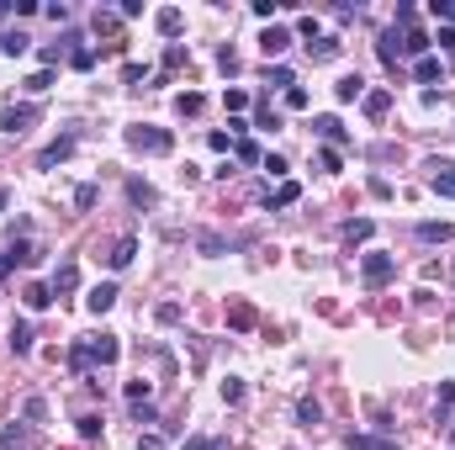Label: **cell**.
Instances as JSON below:
<instances>
[{"label": "cell", "instance_id": "1", "mask_svg": "<svg viewBox=\"0 0 455 450\" xmlns=\"http://www.w3.org/2000/svg\"><path fill=\"white\" fill-rule=\"evenodd\" d=\"M392 275H397V260L382 254V249H371V254L360 260V281H365V286H386Z\"/></svg>", "mask_w": 455, "mask_h": 450}, {"label": "cell", "instance_id": "2", "mask_svg": "<svg viewBox=\"0 0 455 450\" xmlns=\"http://www.w3.org/2000/svg\"><path fill=\"white\" fill-rule=\"evenodd\" d=\"M169 132L164 128H127V149H138V154H169Z\"/></svg>", "mask_w": 455, "mask_h": 450}, {"label": "cell", "instance_id": "3", "mask_svg": "<svg viewBox=\"0 0 455 450\" xmlns=\"http://www.w3.org/2000/svg\"><path fill=\"white\" fill-rule=\"evenodd\" d=\"M429 191L455 202V165H450V159H429Z\"/></svg>", "mask_w": 455, "mask_h": 450}, {"label": "cell", "instance_id": "4", "mask_svg": "<svg viewBox=\"0 0 455 450\" xmlns=\"http://www.w3.org/2000/svg\"><path fill=\"white\" fill-rule=\"evenodd\" d=\"M90 360L96 366H117V355H122V344H117V334H90Z\"/></svg>", "mask_w": 455, "mask_h": 450}, {"label": "cell", "instance_id": "5", "mask_svg": "<svg viewBox=\"0 0 455 450\" xmlns=\"http://www.w3.org/2000/svg\"><path fill=\"white\" fill-rule=\"evenodd\" d=\"M37 122V107H6L0 111V132H27Z\"/></svg>", "mask_w": 455, "mask_h": 450}, {"label": "cell", "instance_id": "6", "mask_svg": "<svg viewBox=\"0 0 455 450\" xmlns=\"http://www.w3.org/2000/svg\"><path fill=\"white\" fill-rule=\"evenodd\" d=\"M85 308H90V313H111V308H117V281H101V286H90Z\"/></svg>", "mask_w": 455, "mask_h": 450}, {"label": "cell", "instance_id": "7", "mask_svg": "<svg viewBox=\"0 0 455 450\" xmlns=\"http://www.w3.org/2000/svg\"><path fill=\"white\" fill-rule=\"evenodd\" d=\"M74 154V132H64L59 143H48V149H43V154H37V165L43 170H53V165H64V159Z\"/></svg>", "mask_w": 455, "mask_h": 450}, {"label": "cell", "instance_id": "8", "mask_svg": "<svg viewBox=\"0 0 455 450\" xmlns=\"http://www.w3.org/2000/svg\"><path fill=\"white\" fill-rule=\"evenodd\" d=\"M429 43H434L429 32H419V27L407 22V27H402V43H397V48H402V53H413V59H424V53H429Z\"/></svg>", "mask_w": 455, "mask_h": 450}, {"label": "cell", "instance_id": "9", "mask_svg": "<svg viewBox=\"0 0 455 450\" xmlns=\"http://www.w3.org/2000/svg\"><path fill=\"white\" fill-rule=\"evenodd\" d=\"M22 260H37V249H32V244H11V249H6V254H0V281H6V275H11Z\"/></svg>", "mask_w": 455, "mask_h": 450}, {"label": "cell", "instance_id": "10", "mask_svg": "<svg viewBox=\"0 0 455 450\" xmlns=\"http://www.w3.org/2000/svg\"><path fill=\"white\" fill-rule=\"evenodd\" d=\"M260 48H265V59H281V53L291 48V32H286V27H270V32L260 37Z\"/></svg>", "mask_w": 455, "mask_h": 450}, {"label": "cell", "instance_id": "11", "mask_svg": "<svg viewBox=\"0 0 455 450\" xmlns=\"http://www.w3.org/2000/svg\"><path fill=\"white\" fill-rule=\"evenodd\" d=\"M132 254H138V238H117V244H111V254H106V260H111V271H127V265H132Z\"/></svg>", "mask_w": 455, "mask_h": 450}, {"label": "cell", "instance_id": "12", "mask_svg": "<svg viewBox=\"0 0 455 450\" xmlns=\"http://www.w3.org/2000/svg\"><path fill=\"white\" fill-rule=\"evenodd\" d=\"M371 233H376L371 217H349V223H344V244H365Z\"/></svg>", "mask_w": 455, "mask_h": 450}, {"label": "cell", "instance_id": "13", "mask_svg": "<svg viewBox=\"0 0 455 450\" xmlns=\"http://www.w3.org/2000/svg\"><path fill=\"white\" fill-rule=\"evenodd\" d=\"M334 95L339 101H365V80H360V74H344V80L334 85Z\"/></svg>", "mask_w": 455, "mask_h": 450}, {"label": "cell", "instance_id": "14", "mask_svg": "<svg viewBox=\"0 0 455 450\" xmlns=\"http://www.w3.org/2000/svg\"><path fill=\"white\" fill-rule=\"evenodd\" d=\"M74 286H80V265L64 260L59 271H53V292H74Z\"/></svg>", "mask_w": 455, "mask_h": 450}, {"label": "cell", "instance_id": "15", "mask_svg": "<svg viewBox=\"0 0 455 450\" xmlns=\"http://www.w3.org/2000/svg\"><path fill=\"white\" fill-rule=\"evenodd\" d=\"M349 450H397V439H386V435H349Z\"/></svg>", "mask_w": 455, "mask_h": 450}, {"label": "cell", "instance_id": "16", "mask_svg": "<svg viewBox=\"0 0 455 450\" xmlns=\"http://www.w3.org/2000/svg\"><path fill=\"white\" fill-rule=\"evenodd\" d=\"M365 117H386V107H392V90H365Z\"/></svg>", "mask_w": 455, "mask_h": 450}, {"label": "cell", "instance_id": "17", "mask_svg": "<svg viewBox=\"0 0 455 450\" xmlns=\"http://www.w3.org/2000/svg\"><path fill=\"white\" fill-rule=\"evenodd\" d=\"M419 238L424 244H444V238H455V228L450 223H419Z\"/></svg>", "mask_w": 455, "mask_h": 450}, {"label": "cell", "instance_id": "18", "mask_svg": "<svg viewBox=\"0 0 455 450\" xmlns=\"http://www.w3.org/2000/svg\"><path fill=\"white\" fill-rule=\"evenodd\" d=\"M27 308H32V313H43V308H48V302H53V286H43V281H37V286H27Z\"/></svg>", "mask_w": 455, "mask_h": 450}, {"label": "cell", "instance_id": "19", "mask_svg": "<svg viewBox=\"0 0 455 450\" xmlns=\"http://www.w3.org/2000/svg\"><path fill=\"white\" fill-rule=\"evenodd\" d=\"M265 85H276V90H291V85H297V74H291L286 64H270V69H265Z\"/></svg>", "mask_w": 455, "mask_h": 450}, {"label": "cell", "instance_id": "20", "mask_svg": "<svg viewBox=\"0 0 455 450\" xmlns=\"http://www.w3.org/2000/svg\"><path fill=\"white\" fill-rule=\"evenodd\" d=\"M312 128H318V138H328V143H344V122H339V117H318Z\"/></svg>", "mask_w": 455, "mask_h": 450}, {"label": "cell", "instance_id": "21", "mask_svg": "<svg viewBox=\"0 0 455 450\" xmlns=\"http://www.w3.org/2000/svg\"><path fill=\"white\" fill-rule=\"evenodd\" d=\"M376 53H382V64H397V53H402V48H397V27L376 37Z\"/></svg>", "mask_w": 455, "mask_h": 450}, {"label": "cell", "instance_id": "22", "mask_svg": "<svg viewBox=\"0 0 455 450\" xmlns=\"http://www.w3.org/2000/svg\"><path fill=\"white\" fill-rule=\"evenodd\" d=\"M413 74H419V80H424V85H434V80H440V74H444V69H440V59H434V53H424V59H419V64H413Z\"/></svg>", "mask_w": 455, "mask_h": 450}, {"label": "cell", "instance_id": "23", "mask_svg": "<svg viewBox=\"0 0 455 450\" xmlns=\"http://www.w3.org/2000/svg\"><path fill=\"white\" fill-rule=\"evenodd\" d=\"M27 43H32L27 32H0V53H11V59H16V53H27Z\"/></svg>", "mask_w": 455, "mask_h": 450}, {"label": "cell", "instance_id": "24", "mask_svg": "<svg viewBox=\"0 0 455 450\" xmlns=\"http://www.w3.org/2000/svg\"><path fill=\"white\" fill-rule=\"evenodd\" d=\"M450 408H455V381H440V403H434V414H440V424L450 418Z\"/></svg>", "mask_w": 455, "mask_h": 450}, {"label": "cell", "instance_id": "25", "mask_svg": "<svg viewBox=\"0 0 455 450\" xmlns=\"http://www.w3.org/2000/svg\"><path fill=\"white\" fill-rule=\"evenodd\" d=\"M127 196L138 207H154V186H148V180H127Z\"/></svg>", "mask_w": 455, "mask_h": 450}, {"label": "cell", "instance_id": "26", "mask_svg": "<svg viewBox=\"0 0 455 450\" xmlns=\"http://www.w3.org/2000/svg\"><path fill=\"white\" fill-rule=\"evenodd\" d=\"M233 159H244V165H260V143H249V138H239V143H233Z\"/></svg>", "mask_w": 455, "mask_h": 450}, {"label": "cell", "instance_id": "27", "mask_svg": "<svg viewBox=\"0 0 455 450\" xmlns=\"http://www.w3.org/2000/svg\"><path fill=\"white\" fill-rule=\"evenodd\" d=\"M297 196H302V186H297V180H281V191L270 196V207H291Z\"/></svg>", "mask_w": 455, "mask_h": 450}, {"label": "cell", "instance_id": "28", "mask_svg": "<svg viewBox=\"0 0 455 450\" xmlns=\"http://www.w3.org/2000/svg\"><path fill=\"white\" fill-rule=\"evenodd\" d=\"M11 350H16V355L32 350V323H16V329H11Z\"/></svg>", "mask_w": 455, "mask_h": 450}, {"label": "cell", "instance_id": "29", "mask_svg": "<svg viewBox=\"0 0 455 450\" xmlns=\"http://www.w3.org/2000/svg\"><path fill=\"white\" fill-rule=\"evenodd\" d=\"M154 22H159V32H164V37H175V32H180V11H175V6H164Z\"/></svg>", "mask_w": 455, "mask_h": 450}, {"label": "cell", "instance_id": "30", "mask_svg": "<svg viewBox=\"0 0 455 450\" xmlns=\"http://www.w3.org/2000/svg\"><path fill=\"white\" fill-rule=\"evenodd\" d=\"M307 48H312V59H339V37H318Z\"/></svg>", "mask_w": 455, "mask_h": 450}, {"label": "cell", "instance_id": "31", "mask_svg": "<svg viewBox=\"0 0 455 450\" xmlns=\"http://www.w3.org/2000/svg\"><path fill=\"white\" fill-rule=\"evenodd\" d=\"M223 403H227V408H239V403H244V381H239V376H227V381H223Z\"/></svg>", "mask_w": 455, "mask_h": 450}, {"label": "cell", "instance_id": "32", "mask_svg": "<svg viewBox=\"0 0 455 450\" xmlns=\"http://www.w3.org/2000/svg\"><path fill=\"white\" fill-rule=\"evenodd\" d=\"M297 418H302V424H318V418H323V408H318V403H312V397H302V403H297Z\"/></svg>", "mask_w": 455, "mask_h": 450}, {"label": "cell", "instance_id": "33", "mask_svg": "<svg viewBox=\"0 0 455 450\" xmlns=\"http://www.w3.org/2000/svg\"><path fill=\"white\" fill-rule=\"evenodd\" d=\"M260 170H265L270 180H281V175H286V159H281V154H265V159H260Z\"/></svg>", "mask_w": 455, "mask_h": 450}, {"label": "cell", "instance_id": "34", "mask_svg": "<svg viewBox=\"0 0 455 450\" xmlns=\"http://www.w3.org/2000/svg\"><path fill=\"white\" fill-rule=\"evenodd\" d=\"M22 445H27V435H22L16 424H11V429H0V450H22Z\"/></svg>", "mask_w": 455, "mask_h": 450}, {"label": "cell", "instance_id": "35", "mask_svg": "<svg viewBox=\"0 0 455 450\" xmlns=\"http://www.w3.org/2000/svg\"><path fill=\"white\" fill-rule=\"evenodd\" d=\"M180 450H223V439H212V435H191Z\"/></svg>", "mask_w": 455, "mask_h": 450}, {"label": "cell", "instance_id": "36", "mask_svg": "<svg viewBox=\"0 0 455 450\" xmlns=\"http://www.w3.org/2000/svg\"><path fill=\"white\" fill-rule=\"evenodd\" d=\"M175 107H180V117H196V111H202V95H196V90H186V95L175 101Z\"/></svg>", "mask_w": 455, "mask_h": 450}, {"label": "cell", "instance_id": "37", "mask_svg": "<svg viewBox=\"0 0 455 450\" xmlns=\"http://www.w3.org/2000/svg\"><path fill=\"white\" fill-rule=\"evenodd\" d=\"M96 196H101L96 186H80V191H74V207H80V212H90V207H96Z\"/></svg>", "mask_w": 455, "mask_h": 450}, {"label": "cell", "instance_id": "38", "mask_svg": "<svg viewBox=\"0 0 455 450\" xmlns=\"http://www.w3.org/2000/svg\"><path fill=\"white\" fill-rule=\"evenodd\" d=\"M69 366H74V371H90V344H74V350H69Z\"/></svg>", "mask_w": 455, "mask_h": 450}, {"label": "cell", "instance_id": "39", "mask_svg": "<svg viewBox=\"0 0 455 450\" xmlns=\"http://www.w3.org/2000/svg\"><path fill=\"white\" fill-rule=\"evenodd\" d=\"M254 128H270V132H276V128H281V117H276L270 107H260V111H254Z\"/></svg>", "mask_w": 455, "mask_h": 450}, {"label": "cell", "instance_id": "40", "mask_svg": "<svg viewBox=\"0 0 455 450\" xmlns=\"http://www.w3.org/2000/svg\"><path fill=\"white\" fill-rule=\"evenodd\" d=\"M48 85H53V74H48V69H37L32 80H27V90H32V95H43V90H48Z\"/></svg>", "mask_w": 455, "mask_h": 450}, {"label": "cell", "instance_id": "41", "mask_svg": "<svg viewBox=\"0 0 455 450\" xmlns=\"http://www.w3.org/2000/svg\"><path fill=\"white\" fill-rule=\"evenodd\" d=\"M434 16H440L444 27H455V0H434Z\"/></svg>", "mask_w": 455, "mask_h": 450}, {"label": "cell", "instance_id": "42", "mask_svg": "<svg viewBox=\"0 0 455 450\" xmlns=\"http://www.w3.org/2000/svg\"><path fill=\"white\" fill-rule=\"evenodd\" d=\"M96 435H101V418L85 414V418H80V439H96Z\"/></svg>", "mask_w": 455, "mask_h": 450}, {"label": "cell", "instance_id": "43", "mask_svg": "<svg viewBox=\"0 0 455 450\" xmlns=\"http://www.w3.org/2000/svg\"><path fill=\"white\" fill-rule=\"evenodd\" d=\"M69 64H74V69H90V64H96V53H90V48H74Z\"/></svg>", "mask_w": 455, "mask_h": 450}, {"label": "cell", "instance_id": "44", "mask_svg": "<svg viewBox=\"0 0 455 450\" xmlns=\"http://www.w3.org/2000/svg\"><path fill=\"white\" fill-rule=\"evenodd\" d=\"M223 101H227V111H244V107H249V90H227Z\"/></svg>", "mask_w": 455, "mask_h": 450}, {"label": "cell", "instance_id": "45", "mask_svg": "<svg viewBox=\"0 0 455 450\" xmlns=\"http://www.w3.org/2000/svg\"><path fill=\"white\" fill-rule=\"evenodd\" d=\"M127 403H148V381H127Z\"/></svg>", "mask_w": 455, "mask_h": 450}, {"label": "cell", "instance_id": "46", "mask_svg": "<svg viewBox=\"0 0 455 450\" xmlns=\"http://www.w3.org/2000/svg\"><path fill=\"white\" fill-rule=\"evenodd\" d=\"M286 107H291V111L307 107V90H302V85H291V90H286Z\"/></svg>", "mask_w": 455, "mask_h": 450}, {"label": "cell", "instance_id": "47", "mask_svg": "<svg viewBox=\"0 0 455 450\" xmlns=\"http://www.w3.org/2000/svg\"><path fill=\"white\" fill-rule=\"evenodd\" d=\"M202 249H206V254H223L227 244H223V238H217V233H202Z\"/></svg>", "mask_w": 455, "mask_h": 450}, {"label": "cell", "instance_id": "48", "mask_svg": "<svg viewBox=\"0 0 455 450\" xmlns=\"http://www.w3.org/2000/svg\"><path fill=\"white\" fill-rule=\"evenodd\" d=\"M138 450H164V435H144V439H138Z\"/></svg>", "mask_w": 455, "mask_h": 450}, {"label": "cell", "instance_id": "49", "mask_svg": "<svg viewBox=\"0 0 455 450\" xmlns=\"http://www.w3.org/2000/svg\"><path fill=\"white\" fill-rule=\"evenodd\" d=\"M434 43H444V48H450V64H455V27H444V32L434 37Z\"/></svg>", "mask_w": 455, "mask_h": 450}, {"label": "cell", "instance_id": "50", "mask_svg": "<svg viewBox=\"0 0 455 450\" xmlns=\"http://www.w3.org/2000/svg\"><path fill=\"white\" fill-rule=\"evenodd\" d=\"M0 207H6V186H0Z\"/></svg>", "mask_w": 455, "mask_h": 450}, {"label": "cell", "instance_id": "51", "mask_svg": "<svg viewBox=\"0 0 455 450\" xmlns=\"http://www.w3.org/2000/svg\"><path fill=\"white\" fill-rule=\"evenodd\" d=\"M450 445H455V429H450Z\"/></svg>", "mask_w": 455, "mask_h": 450}]
</instances>
